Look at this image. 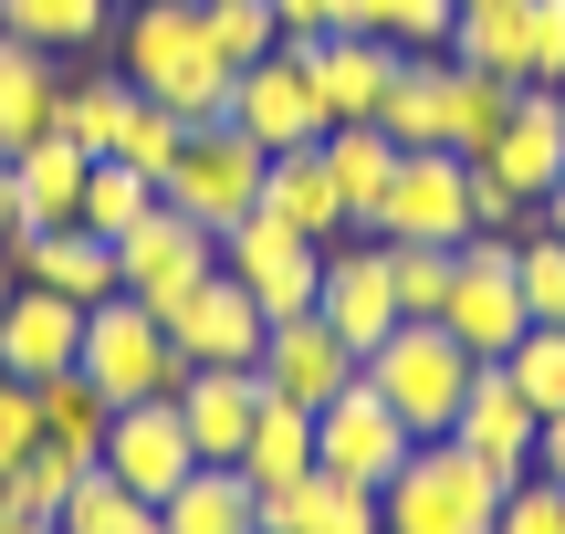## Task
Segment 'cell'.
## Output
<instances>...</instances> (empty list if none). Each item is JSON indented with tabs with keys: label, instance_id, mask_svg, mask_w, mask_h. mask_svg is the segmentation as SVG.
I'll return each instance as SVG.
<instances>
[{
	"label": "cell",
	"instance_id": "3957f363",
	"mask_svg": "<svg viewBox=\"0 0 565 534\" xmlns=\"http://www.w3.org/2000/svg\"><path fill=\"white\" fill-rule=\"evenodd\" d=\"M377 514H387V534H492V514H503V472L471 461L461 440H419V451L387 472Z\"/></svg>",
	"mask_w": 565,
	"mask_h": 534
},
{
	"label": "cell",
	"instance_id": "7dc6e473",
	"mask_svg": "<svg viewBox=\"0 0 565 534\" xmlns=\"http://www.w3.org/2000/svg\"><path fill=\"white\" fill-rule=\"evenodd\" d=\"M471 231H534V210L513 200V189L492 179V168H471Z\"/></svg>",
	"mask_w": 565,
	"mask_h": 534
},
{
	"label": "cell",
	"instance_id": "f5cc1de1",
	"mask_svg": "<svg viewBox=\"0 0 565 534\" xmlns=\"http://www.w3.org/2000/svg\"><path fill=\"white\" fill-rule=\"evenodd\" d=\"M11 293H21V263H11V242H0V314H11Z\"/></svg>",
	"mask_w": 565,
	"mask_h": 534
},
{
	"label": "cell",
	"instance_id": "4dcf8cb0",
	"mask_svg": "<svg viewBox=\"0 0 565 534\" xmlns=\"http://www.w3.org/2000/svg\"><path fill=\"white\" fill-rule=\"evenodd\" d=\"M440 53H450V63H471V74L524 84V0H482V11H461Z\"/></svg>",
	"mask_w": 565,
	"mask_h": 534
},
{
	"label": "cell",
	"instance_id": "f35d334b",
	"mask_svg": "<svg viewBox=\"0 0 565 534\" xmlns=\"http://www.w3.org/2000/svg\"><path fill=\"white\" fill-rule=\"evenodd\" d=\"M503 105H513L503 74H471V63H450V158H482L492 126H503Z\"/></svg>",
	"mask_w": 565,
	"mask_h": 534
},
{
	"label": "cell",
	"instance_id": "83f0119b",
	"mask_svg": "<svg viewBox=\"0 0 565 534\" xmlns=\"http://www.w3.org/2000/svg\"><path fill=\"white\" fill-rule=\"evenodd\" d=\"M231 472L252 482V493H282V482H303L315 472V409H294V398H263V419H252V440H242V461Z\"/></svg>",
	"mask_w": 565,
	"mask_h": 534
},
{
	"label": "cell",
	"instance_id": "9a60e30c",
	"mask_svg": "<svg viewBox=\"0 0 565 534\" xmlns=\"http://www.w3.org/2000/svg\"><path fill=\"white\" fill-rule=\"evenodd\" d=\"M303 53V74H315V105H324V126H366L387 105V84H398V42H377V32H315V42H294Z\"/></svg>",
	"mask_w": 565,
	"mask_h": 534
},
{
	"label": "cell",
	"instance_id": "ffe728a7",
	"mask_svg": "<svg viewBox=\"0 0 565 534\" xmlns=\"http://www.w3.org/2000/svg\"><path fill=\"white\" fill-rule=\"evenodd\" d=\"M252 419H263V377L252 367H189L179 377V430L200 461H242Z\"/></svg>",
	"mask_w": 565,
	"mask_h": 534
},
{
	"label": "cell",
	"instance_id": "6da1fadb",
	"mask_svg": "<svg viewBox=\"0 0 565 534\" xmlns=\"http://www.w3.org/2000/svg\"><path fill=\"white\" fill-rule=\"evenodd\" d=\"M116 74L137 84L147 105L189 116V126L231 116V53L210 42L200 0H126L116 11Z\"/></svg>",
	"mask_w": 565,
	"mask_h": 534
},
{
	"label": "cell",
	"instance_id": "c3c4849f",
	"mask_svg": "<svg viewBox=\"0 0 565 534\" xmlns=\"http://www.w3.org/2000/svg\"><path fill=\"white\" fill-rule=\"evenodd\" d=\"M282 42H315V32H345V0H263Z\"/></svg>",
	"mask_w": 565,
	"mask_h": 534
},
{
	"label": "cell",
	"instance_id": "f907efd6",
	"mask_svg": "<svg viewBox=\"0 0 565 534\" xmlns=\"http://www.w3.org/2000/svg\"><path fill=\"white\" fill-rule=\"evenodd\" d=\"M534 231H555V242H565V179L545 189V200H534Z\"/></svg>",
	"mask_w": 565,
	"mask_h": 534
},
{
	"label": "cell",
	"instance_id": "277c9868",
	"mask_svg": "<svg viewBox=\"0 0 565 534\" xmlns=\"http://www.w3.org/2000/svg\"><path fill=\"white\" fill-rule=\"evenodd\" d=\"M84 377L105 388V409H126V398H179V346H168V314H147L137 293H105L95 314H84Z\"/></svg>",
	"mask_w": 565,
	"mask_h": 534
},
{
	"label": "cell",
	"instance_id": "ba28073f",
	"mask_svg": "<svg viewBox=\"0 0 565 534\" xmlns=\"http://www.w3.org/2000/svg\"><path fill=\"white\" fill-rule=\"evenodd\" d=\"M377 242H471V158H450V147H398V179H387L377 200Z\"/></svg>",
	"mask_w": 565,
	"mask_h": 534
},
{
	"label": "cell",
	"instance_id": "2e32d148",
	"mask_svg": "<svg viewBox=\"0 0 565 534\" xmlns=\"http://www.w3.org/2000/svg\"><path fill=\"white\" fill-rule=\"evenodd\" d=\"M471 168H492V179L513 189V200H545V189L565 179V105L545 95V84H513V105H503V126H492V147Z\"/></svg>",
	"mask_w": 565,
	"mask_h": 534
},
{
	"label": "cell",
	"instance_id": "52a82bcc",
	"mask_svg": "<svg viewBox=\"0 0 565 534\" xmlns=\"http://www.w3.org/2000/svg\"><path fill=\"white\" fill-rule=\"evenodd\" d=\"M221 273L252 293V305L273 314H315V284H324V242H303L294 221H273V210H252V221L221 231Z\"/></svg>",
	"mask_w": 565,
	"mask_h": 534
},
{
	"label": "cell",
	"instance_id": "6f0895ef",
	"mask_svg": "<svg viewBox=\"0 0 565 534\" xmlns=\"http://www.w3.org/2000/svg\"><path fill=\"white\" fill-rule=\"evenodd\" d=\"M116 11H126V0H116Z\"/></svg>",
	"mask_w": 565,
	"mask_h": 534
},
{
	"label": "cell",
	"instance_id": "7c38bea8",
	"mask_svg": "<svg viewBox=\"0 0 565 534\" xmlns=\"http://www.w3.org/2000/svg\"><path fill=\"white\" fill-rule=\"evenodd\" d=\"M315 314L345 335V346H377L387 325H398V273H387V242L377 231H335L324 242V284H315Z\"/></svg>",
	"mask_w": 565,
	"mask_h": 534
},
{
	"label": "cell",
	"instance_id": "d4e9b609",
	"mask_svg": "<svg viewBox=\"0 0 565 534\" xmlns=\"http://www.w3.org/2000/svg\"><path fill=\"white\" fill-rule=\"evenodd\" d=\"M53 116H63V63L32 53V42H0V158L53 137Z\"/></svg>",
	"mask_w": 565,
	"mask_h": 534
},
{
	"label": "cell",
	"instance_id": "bcb514c9",
	"mask_svg": "<svg viewBox=\"0 0 565 534\" xmlns=\"http://www.w3.org/2000/svg\"><path fill=\"white\" fill-rule=\"evenodd\" d=\"M524 84H565V0H524Z\"/></svg>",
	"mask_w": 565,
	"mask_h": 534
},
{
	"label": "cell",
	"instance_id": "5bb4252c",
	"mask_svg": "<svg viewBox=\"0 0 565 534\" xmlns=\"http://www.w3.org/2000/svg\"><path fill=\"white\" fill-rule=\"evenodd\" d=\"M263 325H273V314L252 305L231 273H210V284H189L179 305H168V346H179V367H252V356H263Z\"/></svg>",
	"mask_w": 565,
	"mask_h": 534
},
{
	"label": "cell",
	"instance_id": "ee69618b",
	"mask_svg": "<svg viewBox=\"0 0 565 534\" xmlns=\"http://www.w3.org/2000/svg\"><path fill=\"white\" fill-rule=\"evenodd\" d=\"M32 451H42V388L0 367V472H21Z\"/></svg>",
	"mask_w": 565,
	"mask_h": 534
},
{
	"label": "cell",
	"instance_id": "ab89813d",
	"mask_svg": "<svg viewBox=\"0 0 565 534\" xmlns=\"http://www.w3.org/2000/svg\"><path fill=\"white\" fill-rule=\"evenodd\" d=\"M450 263H461L450 242H387V273H398V314H429V325H440V305H450Z\"/></svg>",
	"mask_w": 565,
	"mask_h": 534
},
{
	"label": "cell",
	"instance_id": "ac0fdd59",
	"mask_svg": "<svg viewBox=\"0 0 565 534\" xmlns=\"http://www.w3.org/2000/svg\"><path fill=\"white\" fill-rule=\"evenodd\" d=\"M84 314H95V305H74V293H53V284H21L11 314H0V367L32 377V388H42V377H63L84 356Z\"/></svg>",
	"mask_w": 565,
	"mask_h": 534
},
{
	"label": "cell",
	"instance_id": "e575fe53",
	"mask_svg": "<svg viewBox=\"0 0 565 534\" xmlns=\"http://www.w3.org/2000/svg\"><path fill=\"white\" fill-rule=\"evenodd\" d=\"M450 21H461V0H345V32H377L398 53H440Z\"/></svg>",
	"mask_w": 565,
	"mask_h": 534
},
{
	"label": "cell",
	"instance_id": "5b68a950",
	"mask_svg": "<svg viewBox=\"0 0 565 534\" xmlns=\"http://www.w3.org/2000/svg\"><path fill=\"white\" fill-rule=\"evenodd\" d=\"M158 200H168V210H189L200 231H231V221H252V210H263V147H252L231 116L189 126V137H179V168L158 179Z\"/></svg>",
	"mask_w": 565,
	"mask_h": 534
},
{
	"label": "cell",
	"instance_id": "f6af8a7d",
	"mask_svg": "<svg viewBox=\"0 0 565 534\" xmlns=\"http://www.w3.org/2000/svg\"><path fill=\"white\" fill-rule=\"evenodd\" d=\"M492 534H565V482H545V472L503 482V514H492Z\"/></svg>",
	"mask_w": 565,
	"mask_h": 534
},
{
	"label": "cell",
	"instance_id": "836d02e7",
	"mask_svg": "<svg viewBox=\"0 0 565 534\" xmlns=\"http://www.w3.org/2000/svg\"><path fill=\"white\" fill-rule=\"evenodd\" d=\"M105 388L84 367H63V377H42V440H53V451H74V461H95L105 451Z\"/></svg>",
	"mask_w": 565,
	"mask_h": 534
},
{
	"label": "cell",
	"instance_id": "cb8c5ba5",
	"mask_svg": "<svg viewBox=\"0 0 565 534\" xmlns=\"http://www.w3.org/2000/svg\"><path fill=\"white\" fill-rule=\"evenodd\" d=\"M263 534H387V514H377L366 482L303 472V482H282V493H263Z\"/></svg>",
	"mask_w": 565,
	"mask_h": 534
},
{
	"label": "cell",
	"instance_id": "9c48e42d",
	"mask_svg": "<svg viewBox=\"0 0 565 534\" xmlns=\"http://www.w3.org/2000/svg\"><path fill=\"white\" fill-rule=\"evenodd\" d=\"M210 273H221V231H200L189 210H168V200L116 242V293H137L147 314H168L189 284H210Z\"/></svg>",
	"mask_w": 565,
	"mask_h": 534
},
{
	"label": "cell",
	"instance_id": "30bf717a",
	"mask_svg": "<svg viewBox=\"0 0 565 534\" xmlns=\"http://www.w3.org/2000/svg\"><path fill=\"white\" fill-rule=\"evenodd\" d=\"M408 451H419V440H408V419L387 409L366 377H345V388L315 409V472H335V482H366V493H387V472H398Z\"/></svg>",
	"mask_w": 565,
	"mask_h": 534
},
{
	"label": "cell",
	"instance_id": "7a4b0ae2",
	"mask_svg": "<svg viewBox=\"0 0 565 534\" xmlns=\"http://www.w3.org/2000/svg\"><path fill=\"white\" fill-rule=\"evenodd\" d=\"M356 377L408 419V440H450V419H461V398H471V377H482V356H471L450 325H429V314H398V325L356 356Z\"/></svg>",
	"mask_w": 565,
	"mask_h": 534
},
{
	"label": "cell",
	"instance_id": "f546056e",
	"mask_svg": "<svg viewBox=\"0 0 565 534\" xmlns=\"http://www.w3.org/2000/svg\"><path fill=\"white\" fill-rule=\"evenodd\" d=\"M324 168H335V189H345V221H377V200H387V179H398V137H387L377 116L366 126H324Z\"/></svg>",
	"mask_w": 565,
	"mask_h": 534
},
{
	"label": "cell",
	"instance_id": "4316f807",
	"mask_svg": "<svg viewBox=\"0 0 565 534\" xmlns=\"http://www.w3.org/2000/svg\"><path fill=\"white\" fill-rule=\"evenodd\" d=\"M0 42H32V53H95L116 42V0H0Z\"/></svg>",
	"mask_w": 565,
	"mask_h": 534
},
{
	"label": "cell",
	"instance_id": "d590c367",
	"mask_svg": "<svg viewBox=\"0 0 565 534\" xmlns=\"http://www.w3.org/2000/svg\"><path fill=\"white\" fill-rule=\"evenodd\" d=\"M147 210H158V179H137L126 158H95V179H84V210H74V221L95 231V242H126Z\"/></svg>",
	"mask_w": 565,
	"mask_h": 534
},
{
	"label": "cell",
	"instance_id": "7402d4cb",
	"mask_svg": "<svg viewBox=\"0 0 565 534\" xmlns=\"http://www.w3.org/2000/svg\"><path fill=\"white\" fill-rule=\"evenodd\" d=\"M11 263H21V284H53V293H74V305H105V293H116V242H95L84 221L21 231Z\"/></svg>",
	"mask_w": 565,
	"mask_h": 534
},
{
	"label": "cell",
	"instance_id": "4fadbf2b",
	"mask_svg": "<svg viewBox=\"0 0 565 534\" xmlns=\"http://www.w3.org/2000/svg\"><path fill=\"white\" fill-rule=\"evenodd\" d=\"M95 461L126 482V493H147V503H168L189 472H200V451H189V430H179V398H126V409L105 419Z\"/></svg>",
	"mask_w": 565,
	"mask_h": 534
},
{
	"label": "cell",
	"instance_id": "d6a6232c",
	"mask_svg": "<svg viewBox=\"0 0 565 534\" xmlns=\"http://www.w3.org/2000/svg\"><path fill=\"white\" fill-rule=\"evenodd\" d=\"M53 524H63V534H168V524H158V503H147V493H126L105 461L74 482V493H63V514H53Z\"/></svg>",
	"mask_w": 565,
	"mask_h": 534
},
{
	"label": "cell",
	"instance_id": "9f6ffc18",
	"mask_svg": "<svg viewBox=\"0 0 565 534\" xmlns=\"http://www.w3.org/2000/svg\"><path fill=\"white\" fill-rule=\"evenodd\" d=\"M555 105H565V84H555Z\"/></svg>",
	"mask_w": 565,
	"mask_h": 534
},
{
	"label": "cell",
	"instance_id": "db71d44e",
	"mask_svg": "<svg viewBox=\"0 0 565 534\" xmlns=\"http://www.w3.org/2000/svg\"><path fill=\"white\" fill-rule=\"evenodd\" d=\"M0 534H63V524H32V514H0Z\"/></svg>",
	"mask_w": 565,
	"mask_h": 534
},
{
	"label": "cell",
	"instance_id": "7bdbcfd3",
	"mask_svg": "<svg viewBox=\"0 0 565 534\" xmlns=\"http://www.w3.org/2000/svg\"><path fill=\"white\" fill-rule=\"evenodd\" d=\"M200 11H210V42H221V53H231V74H242V63H263L273 42H282L263 0H200Z\"/></svg>",
	"mask_w": 565,
	"mask_h": 534
},
{
	"label": "cell",
	"instance_id": "603a6c76",
	"mask_svg": "<svg viewBox=\"0 0 565 534\" xmlns=\"http://www.w3.org/2000/svg\"><path fill=\"white\" fill-rule=\"evenodd\" d=\"M84 179H95V158H84V147L63 137V126H53V137H32V147L11 158V200H21V231H63V221L84 210Z\"/></svg>",
	"mask_w": 565,
	"mask_h": 534
},
{
	"label": "cell",
	"instance_id": "1f68e13d",
	"mask_svg": "<svg viewBox=\"0 0 565 534\" xmlns=\"http://www.w3.org/2000/svg\"><path fill=\"white\" fill-rule=\"evenodd\" d=\"M126 116H137V84H126V74H84V84H63V116L53 126L84 147V158H116Z\"/></svg>",
	"mask_w": 565,
	"mask_h": 534
},
{
	"label": "cell",
	"instance_id": "816d5d0a",
	"mask_svg": "<svg viewBox=\"0 0 565 534\" xmlns=\"http://www.w3.org/2000/svg\"><path fill=\"white\" fill-rule=\"evenodd\" d=\"M0 242H21V200H11V158H0Z\"/></svg>",
	"mask_w": 565,
	"mask_h": 534
},
{
	"label": "cell",
	"instance_id": "b9f144b4",
	"mask_svg": "<svg viewBox=\"0 0 565 534\" xmlns=\"http://www.w3.org/2000/svg\"><path fill=\"white\" fill-rule=\"evenodd\" d=\"M179 137H189V116H168V105H147V95H137V116H126L116 158L137 168V179H168V168H179Z\"/></svg>",
	"mask_w": 565,
	"mask_h": 534
},
{
	"label": "cell",
	"instance_id": "74e56055",
	"mask_svg": "<svg viewBox=\"0 0 565 534\" xmlns=\"http://www.w3.org/2000/svg\"><path fill=\"white\" fill-rule=\"evenodd\" d=\"M492 367L534 398V419L565 409V325H524V335H513V356H492Z\"/></svg>",
	"mask_w": 565,
	"mask_h": 534
},
{
	"label": "cell",
	"instance_id": "f1b7e54d",
	"mask_svg": "<svg viewBox=\"0 0 565 534\" xmlns=\"http://www.w3.org/2000/svg\"><path fill=\"white\" fill-rule=\"evenodd\" d=\"M377 126L398 147H450V53H408L387 105H377Z\"/></svg>",
	"mask_w": 565,
	"mask_h": 534
},
{
	"label": "cell",
	"instance_id": "8fae6325",
	"mask_svg": "<svg viewBox=\"0 0 565 534\" xmlns=\"http://www.w3.org/2000/svg\"><path fill=\"white\" fill-rule=\"evenodd\" d=\"M231 126H242L263 158H282V147H315V137H324L315 74H303V53H294V42H273L263 63H242V74H231Z\"/></svg>",
	"mask_w": 565,
	"mask_h": 534
},
{
	"label": "cell",
	"instance_id": "681fc988",
	"mask_svg": "<svg viewBox=\"0 0 565 534\" xmlns=\"http://www.w3.org/2000/svg\"><path fill=\"white\" fill-rule=\"evenodd\" d=\"M534 472H545V482H565V409L545 419V430H534Z\"/></svg>",
	"mask_w": 565,
	"mask_h": 534
},
{
	"label": "cell",
	"instance_id": "60d3db41",
	"mask_svg": "<svg viewBox=\"0 0 565 534\" xmlns=\"http://www.w3.org/2000/svg\"><path fill=\"white\" fill-rule=\"evenodd\" d=\"M513 284H524L534 325H565V242L555 231H524V242H513Z\"/></svg>",
	"mask_w": 565,
	"mask_h": 534
},
{
	"label": "cell",
	"instance_id": "d6986e66",
	"mask_svg": "<svg viewBox=\"0 0 565 534\" xmlns=\"http://www.w3.org/2000/svg\"><path fill=\"white\" fill-rule=\"evenodd\" d=\"M534 430H545V419H534V398L513 388L503 367H482V377H471L461 419H450V440H461L471 461H492L503 482H524V472H534Z\"/></svg>",
	"mask_w": 565,
	"mask_h": 534
},
{
	"label": "cell",
	"instance_id": "484cf974",
	"mask_svg": "<svg viewBox=\"0 0 565 534\" xmlns=\"http://www.w3.org/2000/svg\"><path fill=\"white\" fill-rule=\"evenodd\" d=\"M158 524L168 534H263V493H252L231 461H200V472L158 503Z\"/></svg>",
	"mask_w": 565,
	"mask_h": 534
},
{
	"label": "cell",
	"instance_id": "8992f818",
	"mask_svg": "<svg viewBox=\"0 0 565 534\" xmlns=\"http://www.w3.org/2000/svg\"><path fill=\"white\" fill-rule=\"evenodd\" d=\"M513 242H524V231H471L461 242V263H450V305H440V325L461 335L471 356H513V335L534 325L524 314V284H513Z\"/></svg>",
	"mask_w": 565,
	"mask_h": 534
},
{
	"label": "cell",
	"instance_id": "e0dca14e",
	"mask_svg": "<svg viewBox=\"0 0 565 534\" xmlns=\"http://www.w3.org/2000/svg\"><path fill=\"white\" fill-rule=\"evenodd\" d=\"M252 377H263V398L324 409V398L356 377V346H345L324 314H282V325H263V356H252Z\"/></svg>",
	"mask_w": 565,
	"mask_h": 534
},
{
	"label": "cell",
	"instance_id": "44dd1931",
	"mask_svg": "<svg viewBox=\"0 0 565 534\" xmlns=\"http://www.w3.org/2000/svg\"><path fill=\"white\" fill-rule=\"evenodd\" d=\"M263 210H273V221H294L303 242H335V231H356V221H345L335 168H324V137H315V147H282V158H263Z\"/></svg>",
	"mask_w": 565,
	"mask_h": 534
},
{
	"label": "cell",
	"instance_id": "11a10c76",
	"mask_svg": "<svg viewBox=\"0 0 565 534\" xmlns=\"http://www.w3.org/2000/svg\"><path fill=\"white\" fill-rule=\"evenodd\" d=\"M461 11H482V0H461Z\"/></svg>",
	"mask_w": 565,
	"mask_h": 534
},
{
	"label": "cell",
	"instance_id": "8d00e7d4",
	"mask_svg": "<svg viewBox=\"0 0 565 534\" xmlns=\"http://www.w3.org/2000/svg\"><path fill=\"white\" fill-rule=\"evenodd\" d=\"M84 472H95V461H74V451H53V440H42V451L21 461V472H0V514H32V524H53V514H63V493H74Z\"/></svg>",
	"mask_w": 565,
	"mask_h": 534
}]
</instances>
